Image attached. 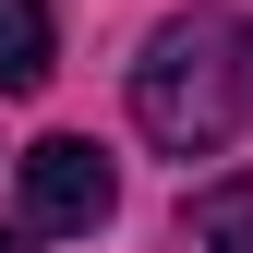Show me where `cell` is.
Wrapping results in <instances>:
<instances>
[{
    "label": "cell",
    "mask_w": 253,
    "mask_h": 253,
    "mask_svg": "<svg viewBox=\"0 0 253 253\" xmlns=\"http://www.w3.org/2000/svg\"><path fill=\"white\" fill-rule=\"evenodd\" d=\"M133 121L169 157H217L253 121V12H169L133 60Z\"/></svg>",
    "instance_id": "cell-1"
},
{
    "label": "cell",
    "mask_w": 253,
    "mask_h": 253,
    "mask_svg": "<svg viewBox=\"0 0 253 253\" xmlns=\"http://www.w3.org/2000/svg\"><path fill=\"white\" fill-rule=\"evenodd\" d=\"M109 205H121V181H109V157L84 145V133H48V145H24V229H60V241H84V229H109Z\"/></svg>",
    "instance_id": "cell-2"
},
{
    "label": "cell",
    "mask_w": 253,
    "mask_h": 253,
    "mask_svg": "<svg viewBox=\"0 0 253 253\" xmlns=\"http://www.w3.org/2000/svg\"><path fill=\"white\" fill-rule=\"evenodd\" d=\"M48 60H60L48 0H0V97H37V84H48Z\"/></svg>",
    "instance_id": "cell-3"
},
{
    "label": "cell",
    "mask_w": 253,
    "mask_h": 253,
    "mask_svg": "<svg viewBox=\"0 0 253 253\" xmlns=\"http://www.w3.org/2000/svg\"><path fill=\"white\" fill-rule=\"evenodd\" d=\"M181 229H193V253H253V181H205Z\"/></svg>",
    "instance_id": "cell-4"
},
{
    "label": "cell",
    "mask_w": 253,
    "mask_h": 253,
    "mask_svg": "<svg viewBox=\"0 0 253 253\" xmlns=\"http://www.w3.org/2000/svg\"><path fill=\"white\" fill-rule=\"evenodd\" d=\"M0 253H37V241H24V229H0Z\"/></svg>",
    "instance_id": "cell-5"
}]
</instances>
